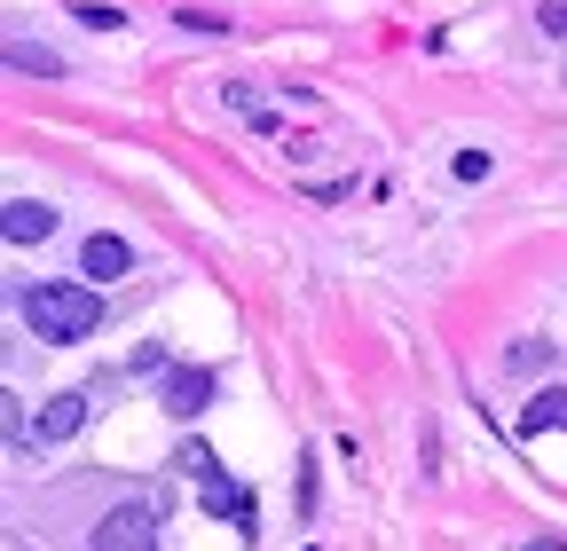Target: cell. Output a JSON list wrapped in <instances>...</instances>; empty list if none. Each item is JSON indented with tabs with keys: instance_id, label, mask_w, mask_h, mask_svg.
<instances>
[{
	"instance_id": "5",
	"label": "cell",
	"mask_w": 567,
	"mask_h": 551,
	"mask_svg": "<svg viewBox=\"0 0 567 551\" xmlns=\"http://www.w3.org/2000/svg\"><path fill=\"white\" fill-rule=\"evenodd\" d=\"M158 402L174 409V418H197V409L213 402V371H197V363H174V371L158 378Z\"/></svg>"
},
{
	"instance_id": "2",
	"label": "cell",
	"mask_w": 567,
	"mask_h": 551,
	"mask_svg": "<svg viewBox=\"0 0 567 551\" xmlns=\"http://www.w3.org/2000/svg\"><path fill=\"white\" fill-rule=\"evenodd\" d=\"M95 551H158V512L151 505H111L95 528Z\"/></svg>"
},
{
	"instance_id": "9",
	"label": "cell",
	"mask_w": 567,
	"mask_h": 551,
	"mask_svg": "<svg viewBox=\"0 0 567 551\" xmlns=\"http://www.w3.org/2000/svg\"><path fill=\"white\" fill-rule=\"evenodd\" d=\"M174 472H189V480H213L221 465H213V449H205V441H182V449H174Z\"/></svg>"
},
{
	"instance_id": "12",
	"label": "cell",
	"mask_w": 567,
	"mask_h": 551,
	"mask_svg": "<svg viewBox=\"0 0 567 551\" xmlns=\"http://www.w3.org/2000/svg\"><path fill=\"white\" fill-rule=\"evenodd\" d=\"M229 103H237V111H245V118H252V126H276V118H268V103H260V95H252V87H229Z\"/></svg>"
},
{
	"instance_id": "3",
	"label": "cell",
	"mask_w": 567,
	"mask_h": 551,
	"mask_svg": "<svg viewBox=\"0 0 567 551\" xmlns=\"http://www.w3.org/2000/svg\"><path fill=\"white\" fill-rule=\"evenodd\" d=\"M0 237H9V245H48V237H55V205L9 197V205H0Z\"/></svg>"
},
{
	"instance_id": "4",
	"label": "cell",
	"mask_w": 567,
	"mask_h": 551,
	"mask_svg": "<svg viewBox=\"0 0 567 551\" xmlns=\"http://www.w3.org/2000/svg\"><path fill=\"white\" fill-rule=\"evenodd\" d=\"M80 426H87V394H48V402H40V418H32V441L55 449V441L80 434Z\"/></svg>"
},
{
	"instance_id": "6",
	"label": "cell",
	"mask_w": 567,
	"mask_h": 551,
	"mask_svg": "<svg viewBox=\"0 0 567 551\" xmlns=\"http://www.w3.org/2000/svg\"><path fill=\"white\" fill-rule=\"evenodd\" d=\"M126 268H134L126 237H103V229H95V237L80 245V276H95V284H111V276H126Z\"/></svg>"
},
{
	"instance_id": "13",
	"label": "cell",
	"mask_w": 567,
	"mask_h": 551,
	"mask_svg": "<svg viewBox=\"0 0 567 551\" xmlns=\"http://www.w3.org/2000/svg\"><path fill=\"white\" fill-rule=\"evenodd\" d=\"M505 363H513V371H536V363H551V347H536V339H520V347H513Z\"/></svg>"
},
{
	"instance_id": "14",
	"label": "cell",
	"mask_w": 567,
	"mask_h": 551,
	"mask_svg": "<svg viewBox=\"0 0 567 551\" xmlns=\"http://www.w3.org/2000/svg\"><path fill=\"white\" fill-rule=\"evenodd\" d=\"M520 551H567V543H559V536H536V543H520Z\"/></svg>"
},
{
	"instance_id": "1",
	"label": "cell",
	"mask_w": 567,
	"mask_h": 551,
	"mask_svg": "<svg viewBox=\"0 0 567 551\" xmlns=\"http://www.w3.org/2000/svg\"><path fill=\"white\" fill-rule=\"evenodd\" d=\"M24 323H32L40 339H55V347H71V339H95L103 300H95L87 284H32V292H24Z\"/></svg>"
},
{
	"instance_id": "10",
	"label": "cell",
	"mask_w": 567,
	"mask_h": 551,
	"mask_svg": "<svg viewBox=\"0 0 567 551\" xmlns=\"http://www.w3.org/2000/svg\"><path fill=\"white\" fill-rule=\"evenodd\" d=\"M536 32H544V40H567V0H544V9H536Z\"/></svg>"
},
{
	"instance_id": "11",
	"label": "cell",
	"mask_w": 567,
	"mask_h": 551,
	"mask_svg": "<svg viewBox=\"0 0 567 551\" xmlns=\"http://www.w3.org/2000/svg\"><path fill=\"white\" fill-rule=\"evenodd\" d=\"M80 24H95V32H118L126 17H118V9H103V0H80Z\"/></svg>"
},
{
	"instance_id": "7",
	"label": "cell",
	"mask_w": 567,
	"mask_h": 551,
	"mask_svg": "<svg viewBox=\"0 0 567 551\" xmlns=\"http://www.w3.org/2000/svg\"><path fill=\"white\" fill-rule=\"evenodd\" d=\"M559 418H567V394L544 386V394H528V409H520V434H544V426H559Z\"/></svg>"
},
{
	"instance_id": "8",
	"label": "cell",
	"mask_w": 567,
	"mask_h": 551,
	"mask_svg": "<svg viewBox=\"0 0 567 551\" xmlns=\"http://www.w3.org/2000/svg\"><path fill=\"white\" fill-rule=\"evenodd\" d=\"M9 63H17V72H40V80H63V55L55 48H32V40H17Z\"/></svg>"
}]
</instances>
